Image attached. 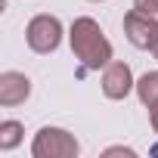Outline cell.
I'll list each match as a JSON object with an SVG mask.
<instances>
[{"label": "cell", "mask_w": 158, "mask_h": 158, "mask_svg": "<svg viewBox=\"0 0 158 158\" xmlns=\"http://www.w3.org/2000/svg\"><path fill=\"white\" fill-rule=\"evenodd\" d=\"M149 121H152V130L158 133V109H149Z\"/></svg>", "instance_id": "cell-11"}, {"label": "cell", "mask_w": 158, "mask_h": 158, "mask_svg": "<svg viewBox=\"0 0 158 158\" xmlns=\"http://www.w3.org/2000/svg\"><path fill=\"white\" fill-rule=\"evenodd\" d=\"M31 96V77L22 71H3L0 74V106L13 109Z\"/></svg>", "instance_id": "cell-6"}, {"label": "cell", "mask_w": 158, "mask_h": 158, "mask_svg": "<svg viewBox=\"0 0 158 158\" xmlns=\"http://www.w3.org/2000/svg\"><path fill=\"white\" fill-rule=\"evenodd\" d=\"M68 40H71V53L77 56V62L84 68H90V71H99V68H106L112 62V44L102 34L99 22L90 19V16H77L71 22Z\"/></svg>", "instance_id": "cell-1"}, {"label": "cell", "mask_w": 158, "mask_h": 158, "mask_svg": "<svg viewBox=\"0 0 158 158\" xmlns=\"http://www.w3.org/2000/svg\"><path fill=\"white\" fill-rule=\"evenodd\" d=\"M152 56L158 59V37H155V44H152Z\"/></svg>", "instance_id": "cell-12"}, {"label": "cell", "mask_w": 158, "mask_h": 158, "mask_svg": "<svg viewBox=\"0 0 158 158\" xmlns=\"http://www.w3.org/2000/svg\"><path fill=\"white\" fill-rule=\"evenodd\" d=\"M90 3H102V0H90Z\"/></svg>", "instance_id": "cell-13"}, {"label": "cell", "mask_w": 158, "mask_h": 158, "mask_svg": "<svg viewBox=\"0 0 158 158\" xmlns=\"http://www.w3.org/2000/svg\"><path fill=\"white\" fill-rule=\"evenodd\" d=\"M81 152L74 133H68L65 127H40L34 143H31V155L34 158H74Z\"/></svg>", "instance_id": "cell-2"}, {"label": "cell", "mask_w": 158, "mask_h": 158, "mask_svg": "<svg viewBox=\"0 0 158 158\" xmlns=\"http://www.w3.org/2000/svg\"><path fill=\"white\" fill-rule=\"evenodd\" d=\"M25 40H28V47H31L34 53H40V56L56 53L59 44H62V22H59L56 16H50V13H40V16H34V19L28 22Z\"/></svg>", "instance_id": "cell-3"}, {"label": "cell", "mask_w": 158, "mask_h": 158, "mask_svg": "<svg viewBox=\"0 0 158 158\" xmlns=\"http://www.w3.org/2000/svg\"><path fill=\"white\" fill-rule=\"evenodd\" d=\"M124 37L136 47V50H152L155 37H158V19L139 10H130L124 16Z\"/></svg>", "instance_id": "cell-4"}, {"label": "cell", "mask_w": 158, "mask_h": 158, "mask_svg": "<svg viewBox=\"0 0 158 158\" xmlns=\"http://www.w3.org/2000/svg\"><path fill=\"white\" fill-rule=\"evenodd\" d=\"M106 155H124V158H133L136 152H133V149H124V146H112V149H106Z\"/></svg>", "instance_id": "cell-10"}, {"label": "cell", "mask_w": 158, "mask_h": 158, "mask_svg": "<svg viewBox=\"0 0 158 158\" xmlns=\"http://www.w3.org/2000/svg\"><path fill=\"white\" fill-rule=\"evenodd\" d=\"M136 96L146 109H158V71H146L136 81Z\"/></svg>", "instance_id": "cell-7"}, {"label": "cell", "mask_w": 158, "mask_h": 158, "mask_svg": "<svg viewBox=\"0 0 158 158\" xmlns=\"http://www.w3.org/2000/svg\"><path fill=\"white\" fill-rule=\"evenodd\" d=\"M22 133H25V127H22L19 121H3V124H0V149H3V152H13V149L22 143Z\"/></svg>", "instance_id": "cell-8"}, {"label": "cell", "mask_w": 158, "mask_h": 158, "mask_svg": "<svg viewBox=\"0 0 158 158\" xmlns=\"http://www.w3.org/2000/svg\"><path fill=\"white\" fill-rule=\"evenodd\" d=\"M130 90H136V81H133L130 65L112 59V62L102 68V93H106L109 99H124Z\"/></svg>", "instance_id": "cell-5"}, {"label": "cell", "mask_w": 158, "mask_h": 158, "mask_svg": "<svg viewBox=\"0 0 158 158\" xmlns=\"http://www.w3.org/2000/svg\"><path fill=\"white\" fill-rule=\"evenodd\" d=\"M133 10L149 13V16H158V0H133Z\"/></svg>", "instance_id": "cell-9"}]
</instances>
